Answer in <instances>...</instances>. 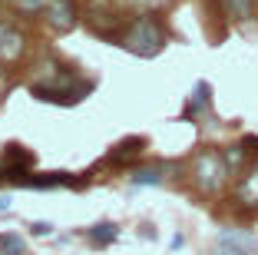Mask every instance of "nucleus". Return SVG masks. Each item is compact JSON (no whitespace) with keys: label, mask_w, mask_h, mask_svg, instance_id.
<instances>
[{"label":"nucleus","mask_w":258,"mask_h":255,"mask_svg":"<svg viewBox=\"0 0 258 255\" xmlns=\"http://www.w3.org/2000/svg\"><path fill=\"white\" fill-rule=\"evenodd\" d=\"M116 235H119V225H116V222H96L93 229H86V239H90L96 248L113 245V242H116Z\"/></svg>","instance_id":"1a4fd4ad"},{"label":"nucleus","mask_w":258,"mask_h":255,"mask_svg":"<svg viewBox=\"0 0 258 255\" xmlns=\"http://www.w3.org/2000/svg\"><path fill=\"white\" fill-rule=\"evenodd\" d=\"M242 146H251V152H258V136H245Z\"/></svg>","instance_id":"6ab92c4d"},{"label":"nucleus","mask_w":258,"mask_h":255,"mask_svg":"<svg viewBox=\"0 0 258 255\" xmlns=\"http://www.w3.org/2000/svg\"><path fill=\"white\" fill-rule=\"evenodd\" d=\"M4 83H7V73H4V70H0V90H4Z\"/></svg>","instance_id":"4be33fe9"},{"label":"nucleus","mask_w":258,"mask_h":255,"mask_svg":"<svg viewBox=\"0 0 258 255\" xmlns=\"http://www.w3.org/2000/svg\"><path fill=\"white\" fill-rule=\"evenodd\" d=\"M0 212H10V195H0Z\"/></svg>","instance_id":"aec40b11"},{"label":"nucleus","mask_w":258,"mask_h":255,"mask_svg":"<svg viewBox=\"0 0 258 255\" xmlns=\"http://www.w3.org/2000/svg\"><path fill=\"white\" fill-rule=\"evenodd\" d=\"M17 10H23V14H40V10H46V4L50 0H14Z\"/></svg>","instance_id":"dca6fc26"},{"label":"nucleus","mask_w":258,"mask_h":255,"mask_svg":"<svg viewBox=\"0 0 258 255\" xmlns=\"http://www.w3.org/2000/svg\"><path fill=\"white\" fill-rule=\"evenodd\" d=\"M30 93L40 99H53V103H76V99H83L86 93H90V83H83L76 73H70V70L63 67H50L43 70V76L40 80L30 83Z\"/></svg>","instance_id":"f03ea898"},{"label":"nucleus","mask_w":258,"mask_h":255,"mask_svg":"<svg viewBox=\"0 0 258 255\" xmlns=\"http://www.w3.org/2000/svg\"><path fill=\"white\" fill-rule=\"evenodd\" d=\"M235 195H238V202H242L245 209H258V163L242 176V182H238Z\"/></svg>","instance_id":"0eeeda50"},{"label":"nucleus","mask_w":258,"mask_h":255,"mask_svg":"<svg viewBox=\"0 0 258 255\" xmlns=\"http://www.w3.org/2000/svg\"><path fill=\"white\" fill-rule=\"evenodd\" d=\"M0 252H4V255H23L27 245H23V239L17 232H4V235H0Z\"/></svg>","instance_id":"4468645a"},{"label":"nucleus","mask_w":258,"mask_h":255,"mask_svg":"<svg viewBox=\"0 0 258 255\" xmlns=\"http://www.w3.org/2000/svg\"><path fill=\"white\" fill-rule=\"evenodd\" d=\"M14 182L27 189H53V186H80V179H73L70 173H43V176H33V173H23L17 176Z\"/></svg>","instance_id":"39448f33"},{"label":"nucleus","mask_w":258,"mask_h":255,"mask_svg":"<svg viewBox=\"0 0 258 255\" xmlns=\"http://www.w3.org/2000/svg\"><path fill=\"white\" fill-rule=\"evenodd\" d=\"M30 229H33V235H50V232H53V225H50V222H33Z\"/></svg>","instance_id":"a211bd4d"},{"label":"nucleus","mask_w":258,"mask_h":255,"mask_svg":"<svg viewBox=\"0 0 258 255\" xmlns=\"http://www.w3.org/2000/svg\"><path fill=\"white\" fill-rule=\"evenodd\" d=\"M46 17H50V27H56V30H70V27L76 23L73 0H50V4H46Z\"/></svg>","instance_id":"423d86ee"},{"label":"nucleus","mask_w":258,"mask_h":255,"mask_svg":"<svg viewBox=\"0 0 258 255\" xmlns=\"http://www.w3.org/2000/svg\"><path fill=\"white\" fill-rule=\"evenodd\" d=\"M136 4H146V7H159V4H166V0H136Z\"/></svg>","instance_id":"412c9836"},{"label":"nucleus","mask_w":258,"mask_h":255,"mask_svg":"<svg viewBox=\"0 0 258 255\" xmlns=\"http://www.w3.org/2000/svg\"><path fill=\"white\" fill-rule=\"evenodd\" d=\"M133 186H159L162 182V169L159 166H146V169H136V173L129 176Z\"/></svg>","instance_id":"ddd939ff"},{"label":"nucleus","mask_w":258,"mask_h":255,"mask_svg":"<svg viewBox=\"0 0 258 255\" xmlns=\"http://www.w3.org/2000/svg\"><path fill=\"white\" fill-rule=\"evenodd\" d=\"M27 50V37L10 20L0 17V63H17Z\"/></svg>","instance_id":"20e7f679"},{"label":"nucleus","mask_w":258,"mask_h":255,"mask_svg":"<svg viewBox=\"0 0 258 255\" xmlns=\"http://www.w3.org/2000/svg\"><path fill=\"white\" fill-rule=\"evenodd\" d=\"M119 43L136 57H156L166 46V27H162V20L156 14H139L119 33Z\"/></svg>","instance_id":"f257e3e1"},{"label":"nucleus","mask_w":258,"mask_h":255,"mask_svg":"<svg viewBox=\"0 0 258 255\" xmlns=\"http://www.w3.org/2000/svg\"><path fill=\"white\" fill-rule=\"evenodd\" d=\"M219 242H228V245L242 248V252H248V255L258 252V235L248 232V229H222V232H219Z\"/></svg>","instance_id":"6e6552de"},{"label":"nucleus","mask_w":258,"mask_h":255,"mask_svg":"<svg viewBox=\"0 0 258 255\" xmlns=\"http://www.w3.org/2000/svg\"><path fill=\"white\" fill-rule=\"evenodd\" d=\"M212 255H248V252H242V248H235V245H228V242H215Z\"/></svg>","instance_id":"f3484780"},{"label":"nucleus","mask_w":258,"mask_h":255,"mask_svg":"<svg viewBox=\"0 0 258 255\" xmlns=\"http://www.w3.org/2000/svg\"><path fill=\"white\" fill-rule=\"evenodd\" d=\"M209 103H212V86H209L205 80H199V83H196V96H192L189 106H185V116H196V113L205 110Z\"/></svg>","instance_id":"9b49d317"},{"label":"nucleus","mask_w":258,"mask_h":255,"mask_svg":"<svg viewBox=\"0 0 258 255\" xmlns=\"http://www.w3.org/2000/svg\"><path fill=\"white\" fill-rule=\"evenodd\" d=\"M228 176H232V169L225 163V152H219V149H202L192 159V182L205 195H215L228 182Z\"/></svg>","instance_id":"7ed1b4c3"},{"label":"nucleus","mask_w":258,"mask_h":255,"mask_svg":"<svg viewBox=\"0 0 258 255\" xmlns=\"http://www.w3.org/2000/svg\"><path fill=\"white\" fill-rule=\"evenodd\" d=\"M225 163H228V169H232V173H235L238 166L245 163V146H232V149L225 152Z\"/></svg>","instance_id":"2eb2a0df"},{"label":"nucleus","mask_w":258,"mask_h":255,"mask_svg":"<svg viewBox=\"0 0 258 255\" xmlns=\"http://www.w3.org/2000/svg\"><path fill=\"white\" fill-rule=\"evenodd\" d=\"M143 149H146V139H143V136H129V139H122V143L116 146V152H109V159H113V163H122V159L139 156Z\"/></svg>","instance_id":"9d476101"},{"label":"nucleus","mask_w":258,"mask_h":255,"mask_svg":"<svg viewBox=\"0 0 258 255\" xmlns=\"http://www.w3.org/2000/svg\"><path fill=\"white\" fill-rule=\"evenodd\" d=\"M219 4L232 20H248L251 10H255V0H219Z\"/></svg>","instance_id":"f8f14e48"}]
</instances>
